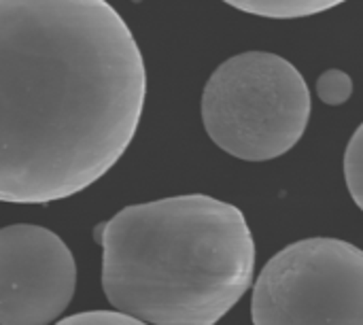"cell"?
<instances>
[{
  "label": "cell",
  "mask_w": 363,
  "mask_h": 325,
  "mask_svg": "<svg viewBox=\"0 0 363 325\" xmlns=\"http://www.w3.org/2000/svg\"><path fill=\"white\" fill-rule=\"evenodd\" d=\"M145 96L140 47L106 0H0V202L94 185L130 147Z\"/></svg>",
  "instance_id": "1"
},
{
  "label": "cell",
  "mask_w": 363,
  "mask_h": 325,
  "mask_svg": "<svg viewBox=\"0 0 363 325\" xmlns=\"http://www.w3.org/2000/svg\"><path fill=\"white\" fill-rule=\"evenodd\" d=\"M108 302L147 325H215L247 294L255 243L242 211L204 196L132 204L98 234Z\"/></svg>",
  "instance_id": "2"
},
{
  "label": "cell",
  "mask_w": 363,
  "mask_h": 325,
  "mask_svg": "<svg viewBox=\"0 0 363 325\" xmlns=\"http://www.w3.org/2000/svg\"><path fill=\"white\" fill-rule=\"evenodd\" d=\"M311 119V89L283 55L245 51L228 57L202 92L208 138L245 162H270L291 151Z\"/></svg>",
  "instance_id": "3"
},
{
  "label": "cell",
  "mask_w": 363,
  "mask_h": 325,
  "mask_svg": "<svg viewBox=\"0 0 363 325\" xmlns=\"http://www.w3.org/2000/svg\"><path fill=\"white\" fill-rule=\"evenodd\" d=\"M253 325H363V253L340 238H304L257 277Z\"/></svg>",
  "instance_id": "4"
},
{
  "label": "cell",
  "mask_w": 363,
  "mask_h": 325,
  "mask_svg": "<svg viewBox=\"0 0 363 325\" xmlns=\"http://www.w3.org/2000/svg\"><path fill=\"white\" fill-rule=\"evenodd\" d=\"M77 264L68 245L32 224L0 228V325H49L70 304Z\"/></svg>",
  "instance_id": "5"
},
{
  "label": "cell",
  "mask_w": 363,
  "mask_h": 325,
  "mask_svg": "<svg viewBox=\"0 0 363 325\" xmlns=\"http://www.w3.org/2000/svg\"><path fill=\"white\" fill-rule=\"evenodd\" d=\"M236 11L268 17V19H298L311 17L340 6L347 0H223Z\"/></svg>",
  "instance_id": "6"
},
{
  "label": "cell",
  "mask_w": 363,
  "mask_h": 325,
  "mask_svg": "<svg viewBox=\"0 0 363 325\" xmlns=\"http://www.w3.org/2000/svg\"><path fill=\"white\" fill-rule=\"evenodd\" d=\"M345 181L355 204L363 206V126L353 132L345 151Z\"/></svg>",
  "instance_id": "7"
},
{
  "label": "cell",
  "mask_w": 363,
  "mask_h": 325,
  "mask_svg": "<svg viewBox=\"0 0 363 325\" xmlns=\"http://www.w3.org/2000/svg\"><path fill=\"white\" fill-rule=\"evenodd\" d=\"M317 96L323 104L338 106L353 96V79L340 68H330L317 79Z\"/></svg>",
  "instance_id": "8"
},
{
  "label": "cell",
  "mask_w": 363,
  "mask_h": 325,
  "mask_svg": "<svg viewBox=\"0 0 363 325\" xmlns=\"http://www.w3.org/2000/svg\"><path fill=\"white\" fill-rule=\"evenodd\" d=\"M55 325H147L134 317H128L117 311H89V313H77L70 315Z\"/></svg>",
  "instance_id": "9"
}]
</instances>
